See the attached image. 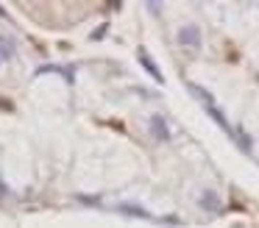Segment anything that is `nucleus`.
Listing matches in <instances>:
<instances>
[{"mask_svg":"<svg viewBox=\"0 0 259 228\" xmlns=\"http://www.w3.org/2000/svg\"><path fill=\"white\" fill-rule=\"evenodd\" d=\"M231 136H234V142H237V145H240V150H242V153H251V148H253V139L248 136V133L242 131L240 125H237V128H231Z\"/></svg>","mask_w":259,"mask_h":228,"instance_id":"8","label":"nucleus"},{"mask_svg":"<svg viewBox=\"0 0 259 228\" xmlns=\"http://www.w3.org/2000/svg\"><path fill=\"white\" fill-rule=\"evenodd\" d=\"M114 209L120 211V214H128V217H140V220H151V211L148 209H142V206H137V203H117Z\"/></svg>","mask_w":259,"mask_h":228,"instance_id":"6","label":"nucleus"},{"mask_svg":"<svg viewBox=\"0 0 259 228\" xmlns=\"http://www.w3.org/2000/svg\"><path fill=\"white\" fill-rule=\"evenodd\" d=\"M179 44H184V48H201V31H198V25H184L179 28Z\"/></svg>","mask_w":259,"mask_h":228,"instance_id":"4","label":"nucleus"},{"mask_svg":"<svg viewBox=\"0 0 259 228\" xmlns=\"http://www.w3.org/2000/svg\"><path fill=\"white\" fill-rule=\"evenodd\" d=\"M148 131H151V136L156 139V142H170V125H167V120H164L162 114H153L151 117Z\"/></svg>","mask_w":259,"mask_h":228,"instance_id":"1","label":"nucleus"},{"mask_svg":"<svg viewBox=\"0 0 259 228\" xmlns=\"http://www.w3.org/2000/svg\"><path fill=\"white\" fill-rule=\"evenodd\" d=\"M0 111H14L12 100H6V98H0Z\"/></svg>","mask_w":259,"mask_h":228,"instance_id":"12","label":"nucleus"},{"mask_svg":"<svg viewBox=\"0 0 259 228\" xmlns=\"http://www.w3.org/2000/svg\"><path fill=\"white\" fill-rule=\"evenodd\" d=\"M48 72H56V75H64V81H67V83H75V75H73V70H70V67H59V64H42V67H36L34 78H39V75H48Z\"/></svg>","mask_w":259,"mask_h":228,"instance_id":"5","label":"nucleus"},{"mask_svg":"<svg viewBox=\"0 0 259 228\" xmlns=\"http://www.w3.org/2000/svg\"><path fill=\"white\" fill-rule=\"evenodd\" d=\"M0 17H6V9H3V6H0Z\"/></svg>","mask_w":259,"mask_h":228,"instance_id":"14","label":"nucleus"},{"mask_svg":"<svg viewBox=\"0 0 259 228\" xmlns=\"http://www.w3.org/2000/svg\"><path fill=\"white\" fill-rule=\"evenodd\" d=\"M14 50H17V42H14L12 36H0V64L12 59Z\"/></svg>","mask_w":259,"mask_h":228,"instance_id":"9","label":"nucleus"},{"mask_svg":"<svg viewBox=\"0 0 259 228\" xmlns=\"http://www.w3.org/2000/svg\"><path fill=\"white\" fill-rule=\"evenodd\" d=\"M148 11H153V14L159 17V3H148Z\"/></svg>","mask_w":259,"mask_h":228,"instance_id":"13","label":"nucleus"},{"mask_svg":"<svg viewBox=\"0 0 259 228\" xmlns=\"http://www.w3.org/2000/svg\"><path fill=\"white\" fill-rule=\"evenodd\" d=\"M137 56H140V64H142V70H145V72H148V75H151L156 83H164V75H162V70L156 67V61H153V56L148 53L145 48H140V50H137Z\"/></svg>","mask_w":259,"mask_h":228,"instance_id":"2","label":"nucleus"},{"mask_svg":"<svg viewBox=\"0 0 259 228\" xmlns=\"http://www.w3.org/2000/svg\"><path fill=\"white\" fill-rule=\"evenodd\" d=\"M187 92H190V95H195V98L203 103V109H209V106H218V103H214V98H212V95H209L203 86H198V83H187Z\"/></svg>","mask_w":259,"mask_h":228,"instance_id":"7","label":"nucleus"},{"mask_svg":"<svg viewBox=\"0 0 259 228\" xmlns=\"http://www.w3.org/2000/svg\"><path fill=\"white\" fill-rule=\"evenodd\" d=\"M206 114L212 117V120L218 122L220 128H223V131H229V133H231V125H229V120H226V114H223V111L218 109V106H209V109H206Z\"/></svg>","mask_w":259,"mask_h":228,"instance_id":"10","label":"nucleus"},{"mask_svg":"<svg viewBox=\"0 0 259 228\" xmlns=\"http://www.w3.org/2000/svg\"><path fill=\"white\" fill-rule=\"evenodd\" d=\"M106 31H109V25L103 22L101 28H95V31H92V36H90V39H95V42H98V39H103V36H106Z\"/></svg>","mask_w":259,"mask_h":228,"instance_id":"11","label":"nucleus"},{"mask_svg":"<svg viewBox=\"0 0 259 228\" xmlns=\"http://www.w3.org/2000/svg\"><path fill=\"white\" fill-rule=\"evenodd\" d=\"M198 206H201L203 211H209V214H220V211H223V200H220L218 192H212V189H203L201 198H198Z\"/></svg>","mask_w":259,"mask_h":228,"instance_id":"3","label":"nucleus"}]
</instances>
